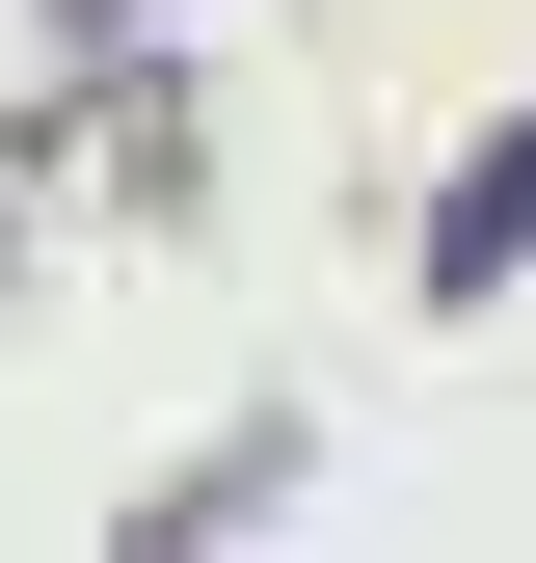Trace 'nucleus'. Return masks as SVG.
I'll return each instance as SVG.
<instances>
[{
    "label": "nucleus",
    "mask_w": 536,
    "mask_h": 563,
    "mask_svg": "<svg viewBox=\"0 0 536 563\" xmlns=\"http://www.w3.org/2000/svg\"><path fill=\"white\" fill-rule=\"evenodd\" d=\"M429 268H456V296H483V268H536V134H510L483 188H456V242H429Z\"/></svg>",
    "instance_id": "nucleus-1"
}]
</instances>
